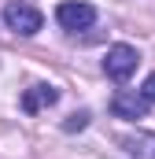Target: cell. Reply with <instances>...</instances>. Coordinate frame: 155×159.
Returning a JSON list of instances; mask_svg holds the SVG:
<instances>
[{"label": "cell", "instance_id": "cell-8", "mask_svg": "<svg viewBox=\"0 0 155 159\" xmlns=\"http://www.w3.org/2000/svg\"><path fill=\"white\" fill-rule=\"evenodd\" d=\"M140 93H144V96L155 104V74H148V81H144V89H140Z\"/></svg>", "mask_w": 155, "mask_h": 159}, {"label": "cell", "instance_id": "cell-1", "mask_svg": "<svg viewBox=\"0 0 155 159\" xmlns=\"http://www.w3.org/2000/svg\"><path fill=\"white\" fill-rule=\"evenodd\" d=\"M4 22H7V30H15L22 37H33L41 26H44V15H41L33 4H26V0H11L4 7Z\"/></svg>", "mask_w": 155, "mask_h": 159}, {"label": "cell", "instance_id": "cell-7", "mask_svg": "<svg viewBox=\"0 0 155 159\" xmlns=\"http://www.w3.org/2000/svg\"><path fill=\"white\" fill-rule=\"evenodd\" d=\"M85 126H89V111H78V115H70L63 122V129H85Z\"/></svg>", "mask_w": 155, "mask_h": 159}, {"label": "cell", "instance_id": "cell-3", "mask_svg": "<svg viewBox=\"0 0 155 159\" xmlns=\"http://www.w3.org/2000/svg\"><path fill=\"white\" fill-rule=\"evenodd\" d=\"M137 63H140L137 48H129V44H111V48H107V59H104V70H107V78L126 81L137 70Z\"/></svg>", "mask_w": 155, "mask_h": 159}, {"label": "cell", "instance_id": "cell-2", "mask_svg": "<svg viewBox=\"0 0 155 159\" xmlns=\"http://www.w3.org/2000/svg\"><path fill=\"white\" fill-rule=\"evenodd\" d=\"M55 19H59V26H63V30L78 34V30H89V26L96 22V7H92V4H85V0H67V4H59V7H55Z\"/></svg>", "mask_w": 155, "mask_h": 159}, {"label": "cell", "instance_id": "cell-5", "mask_svg": "<svg viewBox=\"0 0 155 159\" xmlns=\"http://www.w3.org/2000/svg\"><path fill=\"white\" fill-rule=\"evenodd\" d=\"M55 100H59V89H52V85H33V89L22 93V111H26V115H37L44 107H52Z\"/></svg>", "mask_w": 155, "mask_h": 159}, {"label": "cell", "instance_id": "cell-4", "mask_svg": "<svg viewBox=\"0 0 155 159\" xmlns=\"http://www.w3.org/2000/svg\"><path fill=\"white\" fill-rule=\"evenodd\" d=\"M148 96L144 93H115V100H111V111H115L118 119H144L148 115Z\"/></svg>", "mask_w": 155, "mask_h": 159}, {"label": "cell", "instance_id": "cell-6", "mask_svg": "<svg viewBox=\"0 0 155 159\" xmlns=\"http://www.w3.org/2000/svg\"><path fill=\"white\" fill-rule=\"evenodd\" d=\"M122 148L137 159H155V133H126Z\"/></svg>", "mask_w": 155, "mask_h": 159}]
</instances>
